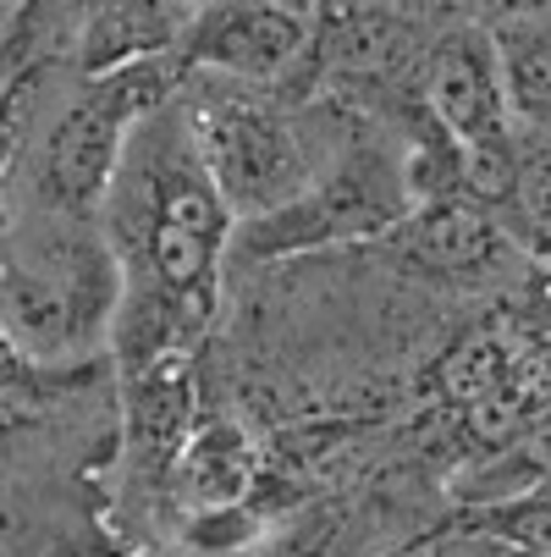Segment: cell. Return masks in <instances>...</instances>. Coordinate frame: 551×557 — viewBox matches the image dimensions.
<instances>
[{"instance_id":"cell-3","label":"cell","mask_w":551,"mask_h":557,"mask_svg":"<svg viewBox=\"0 0 551 557\" xmlns=\"http://www.w3.org/2000/svg\"><path fill=\"white\" fill-rule=\"evenodd\" d=\"M177 111L188 122L204 177L215 183L238 226L303 199L309 183L321 177V144L298 100L281 89L193 72L177 95Z\"/></svg>"},{"instance_id":"cell-1","label":"cell","mask_w":551,"mask_h":557,"mask_svg":"<svg viewBox=\"0 0 551 557\" xmlns=\"http://www.w3.org/2000/svg\"><path fill=\"white\" fill-rule=\"evenodd\" d=\"M95 221L122 276L111 332L122 375L166 354H193L215 314L238 221L204 177L177 100L138 122Z\"/></svg>"},{"instance_id":"cell-9","label":"cell","mask_w":551,"mask_h":557,"mask_svg":"<svg viewBox=\"0 0 551 557\" xmlns=\"http://www.w3.org/2000/svg\"><path fill=\"white\" fill-rule=\"evenodd\" d=\"M386 237L398 244V255L414 271L441 276V282H486L513 255V244H508V232L497 226V215L463 205V199L414 205Z\"/></svg>"},{"instance_id":"cell-2","label":"cell","mask_w":551,"mask_h":557,"mask_svg":"<svg viewBox=\"0 0 551 557\" xmlns=\"http://www.w3.org/2000/svg\"><path fill=\"white\" fill-rule=\"evenodd\" d=\"M122 276L95 215L23 205L0 226V354L72 370L111 348Z\"/></svg>"},{"instance_id":"cell-12","label":"cell","mask_w":551,"mask_h":557,"mask_svg":"<svg viewBox=\"0 0 551 557\" xmlns=\"http://www.w3.org/2000/svg\"><path fill=\"white\" fill-rule=\"evenodd\" d=\"M254 481H260V453H254V442H249L238 425H221V420L193 425L188 447L177 453V463H172V474H166L172 497H177L193 519L243 508V497L254 492Z\"/></svg>"},{"instance_id":"cell-18","label":"cell","mask_w":551,"mask_h":557,"mask_svg":"<svg viewBox=\"0 0 551 557\" xmlns=\"http://www.w3.org/2000/svg\"><path fill=\"white\" fill-rule=\"evenodd\" d=\"M540 17H546V23H551V7H546V12H540Z\"/></svg>"},{"instance_id":"cell-14","label":"cell","mask_w":551,"mask_h":557,"mask_svg":"<svg viewBox=\"0 0 551 557\" xmlns=\"http://www.w3.org/2000/svg\"><path fill=\"white\" fill-rule=\"evenodd\" d=\"M497 72H502V100L508 116L551 133V23L535 12V23H497Z\"/></svg>"},{"instance_id":"cell-15","label":"cell","mask_w":551,"mask_h":557,"mask_svg":"<svg viewBox=\"0 0 551 557\" xmlns=\"http://www.w3.org/2000/svg\"><path fill=\"white\" fill-rule=\"evenodd\" d=\"M463 519L502 535V541H513L529 557H551V486H540L529 497H513V503H497V508H475Z\"/></svg>"},{"instance_id":"cell-4","label":"cell","mask_w":551,"mask_h":557,"mask_svg":"<svg viewBox=\"0 0 551 557\" xmlns=\"http://www.w3.org/2000/svg\"><path fill=\"white\" fill-rule=\"evenodd\" d=\"M183 84H188V72L177 66V55L138 61L111 77H77L45 127L34 172L23 183V205L61 210V215H100V199L122 166L127 138L138 133V122L166 111L183 95Z\"/></svg>"},{"instance_id":"cell-13","label":"cell","mask_w":551,"mask_h":557,"mask_svg":"<svg viewBox=\"0 0 551 557\" xmlns=\"http://www.w3.org/2000/svg\"><path fill=\"white\" fill-rule=\"evenodd\" d=\"M540 486H551V414L535 420L529 431H518L513 442L491 447L480 463H468L452 481V503H458V513H475V508L529 497Z\"/></svg>"},{"instance_id":"cell-6","label":"cell","mask_w":551,"mask_h":557,"mask_svg":"<svg viewBox=\"0 0 551 557\" xmlns=\"http://www.w3.org/2000/svg\"><path fill=\"white\" fill-rule=\"evenodd\" d=\"M314 7H276V0H221V7H193V23L177 45V66L231 77V84L287 89L314 45Z\"/></svg>"},{"instance_id":"cell-16","label":"cell","mask_w":551,"mask_h":557,"mask_svg":"<svg viewBox=\"0 0 551 557\" xmlns=\"http://www.w3.org/2000/svg\"><path fill=\"white\" fill-rule=\"evenodd\" d=\"M414 546H419V557H529V552H518L513 541H502V535H491V530H480V524H468L463 513H452V524L419 535Z\"/></svg>"},{"instance_id":"cell-7","label":"cell","mask_w":551,"mask_h":557,"mask_svg":"<svg viewBox=\"0 0 551 557\" xmlns=\"http://www.w3.org/2000/svg\"><path fill=\"white\" fill-rule=\"evenodd\" d=\"M414 106L452 149H486L513 138L508 100H502V72L491 28L480 23H452L441 28L414 72Z\"/></svg>"},{"instance_id":"cell-8","label":"cell","mask_w":551,"mask_h":557,"mask_svg":"<svg viewBox=\"0 0 551 557\" xmlns=\"http://www.w3.org/2000/svg\"><path fill=\"white\" fill-rule=\"evenodd\" d=\"M127 397V463L143 481H166L177 453L193 436L199 420V359L193 354H166L149 359L143 370L122 375Z\"/></svg>"},{"instance_id":"cell-11","label":"cell","mask_w":551,"mask_h":557,"mask_svg":"<svg viewBox=\"0 0 551 557\" xmlns=\"http://www.w3.org/2000/svg\"><path fill=\"white\" fill-rule=\"evenodd\" d=\"M72 84H77L72 55L66 61L39 55V61H23L12 72V84L0 89V226H7L12 210L23 205V183L34 172V154L45 144V127L61 111Z\"/></svg>"},{"instance_id":"cell-17","label":"cell","mask_w":551,"mask_h":557,"mask_svg":"<svg viewBox=\"0 0 551 557\" xmlns=\"http://www.w3.org/2000/svg\"><path fill=\"white\" fill-rule=\"evenodd\" d=\"M386 557H419V546H403V552H386Z\"/></svg>"},{"instance_id":"cell-5","label":"cell","mask_w":551,"mask_h":557,"mask_svg":"<svg viewBox=\"0 0 551 557\" xmlns=\"http://www.w3.org/2000/svg\"><path fill=\"white\" fill-rule=\"evenodd\" d=\"M409 210H414L409 166H398V154H386L375 138H353L342 144L337 166L309 183L303 199L231 226V249H243L254 260H276L298 249L353 244V237H386Z\"/></svg>"},{"instance_id":"cell-10","label":"cell","mask_w":551,"mask_h":557,"mask_svg":"<svg viewBox=\"0 0 551 557\" xmlns=\"http://www.w3.org/2000/svg\"><path fill=\"white\" fill-rule=\"evenodd\" d=\"M188 23H193V7H166V0L95 7L72 28V72L77 77H111V72L138 66V61L177 55Z\"/></svg>"}]
</instances>
